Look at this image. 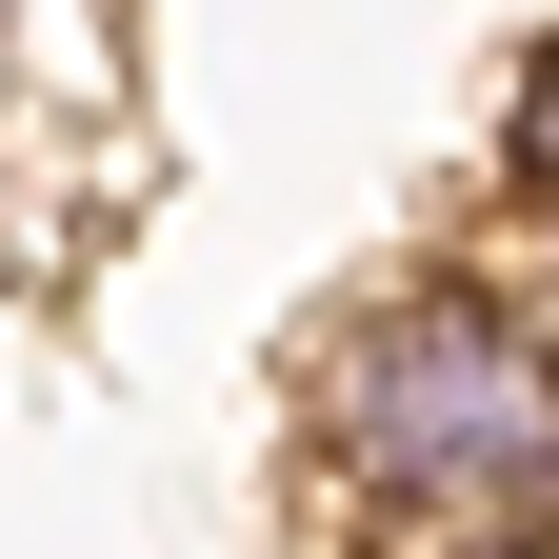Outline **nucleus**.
<instances>
[{
    "label": "nucleus",
    "instance_id": "1",
    "mask_svg": "<svg viewBox=\"0 0 559 559\" xmlns=\"http://www.w3.org/2000/svg\"><path fill=\"white\" fill-rule=\"evenodd\" d=\"M320 460H340V520H520V539H559V380L479 280H419V300L320 340Z\"/></svg>",
    "mask_w": 559,
    "mask_h": 559
},
{
    "label": "nucleus",
    "instance_id": "2",
    "mask_svg": "<svg viewBox=\"0 0 559 559\" xmlns=\"http://www.w3.org/2000/svg\"><path fill=\"white\" fill-rule=\"evenodd\" d=\"M479 300H500V320L539 340V380H559V200H520V221H500V260H479Z\"/></svg>",
    "mask_w": 559,
    "mask_h": 559
},
{
    "label": "nucleus",
    "instance_id": "3",
    "mask_svg": "<svg viewBox=\"0 0 559 559\" xmlns=\"http://www.w3.org/2000/svg\"><path fill=\"white\" fill-rule=\"evenodd\" d=\"M500 180H520V200H559V40L520 60V120H500Z\"/></svg>",
    "mask_w": 559,
    "mask_h": 559
}]
</instances>
